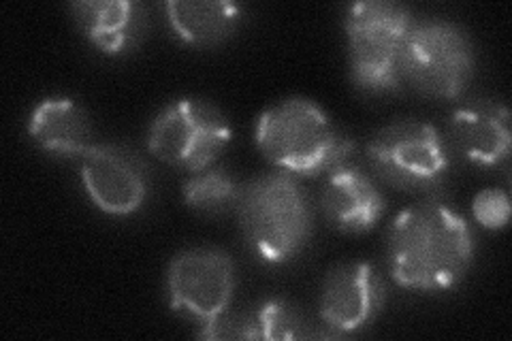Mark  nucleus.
I'll return each mask as SVG.
<instances>
[{
    "instance_id": "12",
    "label": "nucleus",
    "mask_w": 512,
    "mask_h": 341,
    "mask_svg": "<svg viewBox=\"0 0 512 341\" xmlns=\"http://www.w3.org/2000/svg\"><path fill=\"white\" fill-rule=\"evenodd\" d=\"M71 11L82 35L107 56L135 50L146 30V11L131 0H84Z\"/></svg>"
},
{
    "instance_id": "14",
    "label": "nucleus",
    "mask_w": 512,
    "mask_h": 341,
    "mask_svg": "<svg viewBox=\"0 0 512 341\" xmlns=\"http://www.w3.org/2000/svg\"><path fill=\"white\" fill-rule=\"evenodd\" d=\"M28 135L39 148L58 158H82L90 148V124L84 109L67 96H50L32 109Z\"/></svg>"
},
{
    "instance_id": "15",
    "label": "nucleus",
    "mask_w": 512,
    "mask_h": 341,
    "mask_svg": "<svg viewBox=\"0 0 512 341\" xmlns=\"http://www.w3.org/2000/svg\"><path fill=\"white\" fill-rule=\"evenodd\" d=\"M242 13V7L227 0H171L165 5L171 30L195 47H212L231 37Z\"/></svg>"
},
{
    "instance_id": "2",
    "label": "nucleus",
    "mask_w": 512,
    "mask_h": 341,
    "mask_svg": "<svg viewBox=\"0 0 512 341\" xmlns=\"http://www.w3.org/2000/svg\"><path fill=\"white\" fill-rule=\"evenodd\" d=\"M254 139L271 165L291 175L333 171L352 152V141L308 99H286L265 109Z\"/></svg>"
},
{
    "instance_id": "4",
    "label": "nucleus",
    "mask_w": 512,
    "mask_h": 341,
    "mask_svg": "<svg viewBox=\"0 0 512 341\" xmlns=\"http://www.w3.org/2000/svg\"><path fill=\"white\" fill-rule=\"evenodd\" d=\"M344 26L355 84L370 94L397 92L404 81L402 62L414 26L410 11L395 3L365 0L350 5Z\"/></svg>"
},
{
    "instance_id": "16",
    "label": "nucleus",
    "mask_w": 512,
    "mask_h": 341,
    "mask_svg": "<svg viewBox=\"0 0 512 341\" xmlns=\"http://www.w3.org/2000/svg\"><path fill=\"white\" fill-rule=\"evenodd\" d=\"M235 337L233 339H303L312 337L306 318L295 305L282 299H271L242 318L233 320Z\"/></svg>"
},
{
    "instance_id": "6",
    "label": "nucleus",
    "mask_w": 512,
    "mask_h": 341,
    "mask_svg": "<svg viewBox=\"0 0 512 341\" xmlns=\"http://www.w3.org/2000/svg\"><path fill=\"white\" fill-rule=\"evenodd\" d=\"M476 67L470 37L451 22L414 24L406 43L402 73L410 84L434 99H457Z\"/></svg>"
},
{
    "instance_id": "17",
    "label": "nucleus",
    "mask_w": 512,
    "mask_h": 341,
    "mask_svg": "<svg viewBox=\"0 0 512 341\" xmlns=\"http://www.w3.org/2000/svg\"><path fill=\"white\" fill-rule=\"evenodd\" d=\"M242 188L235 182V177L218 167H207L195 171L182 186V197L186 205L201 214H224L235 209Z\"/></svg>"
},
{
    "instance_id": "5",
    "label": "nucleus",
    "mask_w": 512,
    "mask_h": 341,
    "mask_svg": "<svg viewBox=\"0 0 512 341\" xmlns=\"http://www.w3.org/2000/svg\"><path fill=\"white\" fill-rule=\"evenodd\" d=\"M229 141V120L218 107L199 99L169 103L148 131L150 152L167 165L190 173L212 167Z\"/></svg>"
},
{
    "instance_id": "8",
    "label": "nucleus",
    "mask_w": 512,
    "mask_h": 341,
    "mask_svg": "<svg viewBox=\"0 0 512 341\" xmlns=\"http://www.w3.org/2000/svg\"><path fill=\"white\" fill-rule=\"evenodd\" d=\"M235 286L233 258L220 248H186L173 256L165 273L169 307L201 327L229 312Z\"/></svg>"
},
{
    "instance_id": "1",
    "label": "nucleus",
    "mask_w": 512,
    "mask_h": 341,
    "mask_svg": "<svg viewBox=\"0 0 512 341\" xmlns=\"http://www.w3.org/2000/svg\"><path fill=\"white\" fill-rule=\"evenodd\" d=\"M474 261V235L468 222L442 201L404 209L387 237V263L393 280L410 290L442 292L457 286Z\"/></svg>"
},
{
    "instance_id": "13",
    "label": "nucleus",
    "mask_w": 512,
    "mask_h": 341,
    "mask_svg": "<svg viewBox=\"0 0 512 341\" xmlns=\"http://www.w3.org/2000/svg\"><path fill=\"white\" fill-rule=\"evenodd\" d=\"M451 139L476 165H500L510 156V113L498 103L463 105L451 120Z\"/></svg>"
},
{
    "instance_id": "9",
    "label": "nucleus",
    "mask_w": 512,
    "mask_h": 341,
    "mask_svg": "<svg viewBox=\"0 0 512 341\" xmlns=\"http://www.w3.org/2000/svg\"><path fill=\"white\" fill-rule=\"evenodd\" d=\"M79 175L90 201L109 216H131L148 197V177L141 162L124 148L94 143L79 158Z\"/></svg>"
},
{
    "instance_id": "7",
    "label": "nucleus",
    "mask_w": 512,
    "mask_h": 341,
    "mask_svg": "<svg viewBox=\"0 0 512 341\" xmlns=\"http://www.w3.org/2000/svg\"><path fill=\"white\" fill-rule=\"evenodd\" d=\"M367 158L380 180L399 190H427L448 171V150L436 126L397 120L367 143Z\"/></svg>"
},
{
    "instance_id": "10",
    "label": "nucleus",
    "mask_w": 512,
    "mask_h": 341,
    "mask_svg": "<svg viewBox=\"0 0 512 341\" xmlns=\"http://www.w3.org/2000/svg\"><path fill=\"white\" fill-rule=\"evenodd\" d=\"M384 303V284L370 263H348L327 275L320 290V320L333 335L365 329Z\"/></svg>"
},
{
    "instance_id": "18",
    "label": "nucleus",
    "mask_w": 512,
    "mask_h": 341,
    "mask_svg": "<svg viewBox=\"0 0 512 341\" xmlns=\"http://www.w3.org/2000/svg\"><path fill=\"white\" fill-rule=\"evenodd\" d=\"M472 214L480 226L489 231L504 229L510 220V199L504 190L487 188L478 192L472 203Z\"/></svg>"
},
{
    "instance_id": "11",
    "label": "nucleus",
    "mask_w": 512,
    "mask_h": 341,
    "mask_svg": "<svg viewBox=\"0 0 512 341\" xmlns=\"http://www.w3.org/2000/svg\"><path fill=\"white\" fill-rule=\"evenodd\" d=\"M327 220L342 233H367L384 214V197L372 177L357 167L329 171L323 190Z\"/></svg>"
},
{
    "instance_id": "3",
    "label": "nucleus",
    "mask_w": 512,
    "mask_h": 341,
    "mask_svg": "<svg viewBox=\"0 0 512 341\" xmlns=\"http://www.w3.org/2000/svg\"><path fill=\"white\" fill-rule=\"evenodd\" d=\"M237 216L250 250L269 265H282L306 248L312 209L291 173H267L242 188Z\"/></svg>"
}]
</instances>
